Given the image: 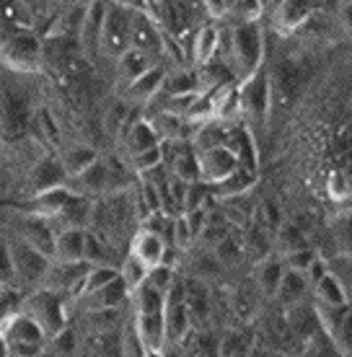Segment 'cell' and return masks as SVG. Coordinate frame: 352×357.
I'll use <instances>...</instances> for the list:
<instances>
[{"mask_svg": "<svg viewBox=\"0 0 352 357\" xmlns=\"http://www.w3.org/2000/svg\"><path fill=\"white\" fill-rule=\"evenodd\" d=\"M0 65L16 75H34L45 68V39L31 29L0 26Z\"/></svg>", "mask_w": 352, "mask_h": 357, "instance_id": "6da1fadb", "label": "cell"}, {"mask_svg": "<svg viewBox=\"0 0 352 357\" xmlns=\"http://www.w3.org/2000/svg\"><path fill=\"white\" fill-rule=\"evenodd\" d=\"M236 81H244L264 65V31L259 21L234 24L228 31V57Z\"/></svg>", "mask_w": 352, "mask_h": 357, "instance_id": "7a4b0ae2", "label": "cell"}, {"mask_svg": "<svg viewBox=\"0 0 352 357\" xmlns=\"http://www.w3.org/2000/svg\"><path fill=\"white\" fill-rule=\"evenodd\" d=\"M272 98H275V89H272V75L267 70V65H262L259 70L252 73L244 81H238L236 107H238V116L244 119L246 127L264 125L270 119Z\"/></svg>", "mask_w": 352, "mask_h": 357, "instance_id": "3957f363", "label": "cell"}, {"mask_svg": "<svg viewBox=\"0 0 352 357\" xmlns=\"http://www.w3.org/2000/svg\"><path fill=\"white\" fill-rule=\"evenodd\" d=\"M70 303H72L70 298L52 293L47 287H39V290L26 293V298H24V311L47 331V337H54L57 331L70 326Z\"/></svg>", "mask_w": 352, "mask_h": 357, "instance_id": "277c9868", "label": "cell"}, {"mask_svg": "<svg viewBox=\"0 0 352 357\" xmlns=\"http://www.w3.org/2000/svg\"><path fill=\"white\" fill-rule=\"evenodd\" d=\"M0 334L6 337V342H8L10 357L42 355V352L47 349V342H49L47 331L42 329L24 308H21L16 316H10L8 321L0 326Z\"/></svg>", "mask_w": 352, "mask_h": 357, "instance_id": "5b68a950", "label": "cell"}, {"mask_svg": "<svg viewBox=\"0 0 352 357\" xmlns=\"http://www.w3.org/2000/svg\"><path fill=\"white\" fill-rule=\"evenodd\" d=\"M8 249L10 259H13V272H16V287H21L24 293L39 290L45 285V277L49 272L52 259L45 257L42 251H36L34 246L24 243L16 236H8Z\"/></svg>", "mask_w": 352, "mask_h": 357, "instance_id": "8992f818", "label": "cell"}, {"mask_svg": "<svg viewBox=\"0 0 352 357\" xmlns=\"http://www.w3.org/2000/svg\"><path fill=\"white\" fill-rule=\"evenodd\" d=\"M130 18L132 10L127 3H107L104 24L99 36V54L117 63L119 57L130 50Z\"/></svg>", "mask_w": 352, "mask_h": 357, "instance_id": "52a82bcc", "label": "cell"}, {"mask_svg": "<svg viewBox=\"0 0 352 357\" xmlns=\"http://www.w3.org/2000/svg\"><path fill=\"white\" fill-rule=\"evenodd\" d=\"M163 347H181V342L187 340L194 326H192V316L181 293V285L176 280V285L166 293V303H163Z\"/></svg>", "mask_w": 352, "mask_h": 357, "instance_id": "ba28073f", "label": "cell"}, {"mask_svg": "<svg viewBox=\"0 0 352 357\" xmlns=\"http://www.w3.org/2000/svg\"><path fill=\"white\" fill-rule=\"evenodd\" d=\"M132 10L130 18V50L143 52L145 57H151L153 63L161 65V47H163V34L158 31L151 18L145 16L143 3H127Z\"/></svg>", "mask_w": 352, "mask_h": 357, "instance_id": "9c48e42d", "label": "cell"}, {"mask_svg": "<svg viewBox=\"0 0 352 357\" xmlns=\"http://www.w3.org/2000/svg\"><path fill=\"white\" fill-rule=\"evenodd\" d=\"M197 166L199 181L213 189L220 187L223 181H228L238 171V158L228 145H217V148H208V151L197 153Z\"/></svg>", "mask_w": 352, "mask_h": 357, "instance_id": "30bf717a", "label": "cell"}, {"mask_svg": "<svg viewBox=\"0 0 352 357\" xmlns=\"http://www.w3.org/2000/svg\"><path fill=\"white\" fill-rule=\"evenodd\" d=\"M91 264L86 261H52L49 264V272L45 277V285L47 290H52V293H60L65 298H70L75 301L78 298V290L83 285V277L89 272Z\"/></svg>", "mask_w": 352, "mask_h": 357, "instance_id": "8fae6325", "label": "cell"}, {"mask_svg": "<svg viewBox=\"0 0 352 357\" xmlns=\"http://www.w3.org/2000/svg\"><path fill=\"white\" fill-rule=\"evenodd\" d=\"M65 171L60 166V158L57 153H45L42 158H36L31 163V169L26 174V197L31 195H42V192H49V189L65 187Z\"/></svg>", "mask_w": 352, "mask_h": 357, "instance_id": "7c38bea8", "label": "cell"}, {"mask_svg": "<svg viewBox=\"0 0 352 357\" xmlns=\"http://www.w3.org/2000/svg\"><path fill=\"white\" fill-rule=\"evenodd\" d=\"M65 187L70 189L75 197H83V199H101V197L112 195V184H109V169L104 155H99V161L91 163L89 169L81 171L78 176H72L65 181Z\"/></svg>", "mask_w": 352, "mask_h": 357, "instance_id": "4fadbf2b", "label": "cell"}, {"mask_svg": "<svg viewBox=\"0 0 352 357\" xmlns=\"http://www.w3.org/2000/svg\"><path fill=\"white\" fill-rule=\"evenodd\" d=\"M161 140H158V135H155L153 125H151V119L148 116H135V119H130L125 127V132L119 137V155L130 161V158H135L140 153L145 151H153L158 148Z\"/></svg>", "mask_w": 352, "mask_h": 357, "instance_id": "5bb4252c", "label": "cell"}, {"mask_svg": "<svg viewBox=\"0 0 352 357\" xmlns=\"http://www.w3.org/2000/svg\"><path fill=\"white\" fill-rule=\"evenodd\" d=\"M13 236L21 238L24 243L34 246L36 251H42L45 257L52 259V246H54V228L49 220L36 218V215L21 213L13 223Z\"/></svg>", "mask_w": 352, "mask_h": 357, "instance_id": "9a60e30c", "label": "cell"}, {"mask_svg": "<svg viewBox=\"0 0 352 357\" xmlns=\"http://www.w3.org/2000/svg\"><path fill=\"white\" fill-rule=\"evenodd\" d=\"M220 45H223V29L213 24V21H205L202 26L194 29V34L190 39V68H202L208 65L210 60H215L220 54Z\"/></svg>", "mask_w": 352, "mask_h": 357, "instance_id": "2e32d148", "label": "cell"}, {"mask_svg": "<svg viewBox=\"0 0 352 357\" xmlns=\"http://www.w3.org/2000/svg\"><path fill=\"white\" fill-rule=\"evenodd\" d=\"M127 251H130L132 257H137L148 269H153V267H158V264H166V261H169V251L171 249H169V243L163 241L158 233L140 225V228L132 233L130 249Z\"/></svg>", "mask_w": 352, "mask_h": 357, "instance_id": "e0dca14e", "label": "cell"}, {"mask_svg": "<svg viewBox=\"0 0 352 357\" xmlns=\"http://www.w3.org/2000/svg\"><path fill=\"white\" fill-rule=\"evenodd\" d=\"M104 13H107V3H86L81 29H78V50H81L86 60L99 54V36L101 24H104Z\"/></svg>", "mask_w": 352, "mask_h": 357, "instance_id": "ac0fdd59", "label": "cell"}, {"mask_svg": "<svg viewBox=\"0 0 352 357\" xmlns=\"http://www.w3.org/2000/svg\"><path fill=\"white\" fill-rule=\"evenodd\" d=\"M72 192L68 187H57L49 189V192H42V195H31L21 202V213L36 215V218H45L52 223L57 215L63 213V207L70 202Z\"/></svg>", "mask_w": 352, "mask_h": 357, "instance_id": "d6986e66", "label": "cell"}, {"mask_svg": "<svg viewBox=\"0 0 352 357\" xmlns=\"http://www.w3.org/2000/svg\"><path fill=\"white\" fill-rule=\"evenodd\" d=\"M75 303L81 305L83 311H122V308L130 305V293H127V287L122 285V280L117 277L107 287L86 295V298L75 301Z\"/></svg>", "mask_w": 352, "mask_h": 357, "instance_id": "ffe728a7", "label": "cell"}, {"mask_svg": "<svg viewBox=\"0 0 352 357\" xmlns=\"http://www.w3.org/2000/svg\"><path fill=\"white\" fill-rule=\"evenodd\" d=\"M163 78H166V68H163V65H153L145 75H140L137 81L125 86L122 101H125V104H151V101L161 93Z\"/></svg>", "mask_w": 352, "mask_h": 357, "instance_id": "44dd1931", "label": "cell"}, {"mask_svg": "<svg viewBox=\"0 0 352 357\" xmlns=\"http://www.w3.org/2000/svg\"><path fill=\"white\" fill-rule=\"evenodd\" d=\"M311 13H314L311 3H303V0H282V3H275V8H272V24H275V29L280 34H293L300 26H306Z\"/></svg>", "mask_w": 352, "mask_h": 357, "instance_id": "7402d4cb", "label": "cell"}, {"mask_svg": "<svg viewBox=\"0 0 352 357\" xmlns=\"http://www.w3.org/2000/svg\"><path fill=\"white\" fill-rule=\"evenodd\" d=\"M54 153H57V158H60L65 178L78 176L81 171L89 169L91 163L99 161V151L89 143H65V145H60V151H54Z\"/></svg>", "mask_w": 352, "mask_h": 357, "instance_id": "603a6c76", "label": "cell"}, {"mask_svg": "<svg viewBox=\"0 0 352 357\" xmlns=\"http://www.w3.org/2000/svg\"><path fill=\"white\" fill-rule=\"evenodd\" d=\"M86 228H60L54 231L52 261H83Z\"/></svg>", "mask_w": 352, "mask_h": 357, "instance_id": "cb8c5ba5", "label": "cell"}, {"mask_svg": "<svg viewBox=\"0 0 352 357\" xmlns=\"http://www.w3.org/2000/svg\"><path fill=\"white\" fill-rule=\"evenodd\" d=\"M311 295H314V305H321V308H342L350 301L347 285L332 272H326L324 277H319L311 285Z\"/></svg>", "mask_w": 352, "mask_h": 357, "instance_id": "d4e9b609", "label": "cell"}, {"mask_svg": "<svg viewBox=\"0 0 352 357\" xmlns=\"http://www.w3.org/2000/svg\"><path fill=\"white\" fill-rule=\"evenodd\" d=\"M308 290H311V285H308L306 275H300V272H290V269H285L280 277V282H277V290H275V301H277V305L280 308H293V305H298L306 301Z\"/></svg>", "mask_w": 352, "mask_h": 357, "instance_id": "484cf974", "label": "cell"}, {"mask_svg": "<svg viewBox=\"0 0 352 357\" xmlns=\"http://www.w3.org/2000/svg\"><path fill=\"white\" fill-rule=\"evenodd\" d=\"M282 272H285V264H282L280 254H267L264 259H259L254 264V282H257V287H259V293H262L264 298H272V295H275Z\"/></svg>", "mask_w": 352, "mask_h": 357, "instance_id": "4316f807", "label": "cell"}, {"mask_svg": "<svg viewBox=\"0 0 352 357\" xmlns=\"http://www.w3.org/2000/svg\"><path fill=\"white\" fill-rule=\"evenodd\" d=\"M114 65H117V68H114V73H117L119 89H125V86H130L132 81H137L140 75H145V73L151 70L153 65H158V63H153L151 57H145L143 52L127 50V52L122 54V57H119Z\"/></svg>", "mask_w": 352, "mask_h": 357, "instance_id": "83f0119b", "label": "cell"}, {"mask_svg": "<svg viewBox=\"0 0 352 357\" xmlns=\"http://www.w3.org/2000/svg\"><path fill=\"white\" fill-rule=\"evenodd\" d=\"M163 303H166V295L153 290L151 285L137 287L130 295V311L135 316H163Z\"/></svg>", "mask_w": 352, "mask_h": 357, "instance_id": "f1b7e54d", "label": "cell"}, {"mask_svg": "<svg viewBox=\"0 0 352 357\" xmlns=\"http://www.w3.org/2000/svg\"><path fill=\"white\" fill-rule=\"evenodd\" d=\"M163 96H184V93H199L197 89V70L181 68V70H166L163 78Z\"/></svg>", "mask_w": 352, "mask_h": 357, "instance_id": "f546056e", "label": "cell"}, {"mask_svg": "<svg viewBox=\"0 0 352 357\" xmlns=\"http://www.w3.org/2000/svg\"><path fill=\"white\" fill-rule=\"evenodd\" d=\"M213 251V257L217 259L220 267H236V264H241L246 259V249H244V238H238L234 236V231L223 236L215 246H210Z\"/></svg>", "mask_w": 352, "mask_h": 357, "instance_id": "4dcf8cb0", "label": "cell"}, {"mask_svg": "<svg viewBox=\"0 0 352 357\" xmlns=\"http://www.w3.org/2000/svg\"><path fill=\"white\" fill-rule=\"evenodd\" d=\"M45 352L49 357H81V334L70 324L63 331H57L54 337H49Z\"/></svg>", "mask_w": 352, "mask_h": 357, "instance_id": "1f68e13d", "label": "cell"}, {"mask_svg": "<svg viewBox=\"0 0 352 357\" xmlns=\"http://www.w3.org/2000/svg\"><path fill=\"white\" fill-rule=\"evenodd\" d=\"M117 272H119V280H122V285L127 287V293L132 295L137 287L145 285V280H148V272H151V269L145 267V264L137 259V257H132V254L127 251L125 257L119 259Z\"/></svg>", "mask_w": 352, "mask_h": 357, "instance_id": "d6a6232c", "label": "cell"}, {"mask_svg": "<svg viewBox=\"0 0 352 357\" xmlns=\"http://www.w3.org/2000/svg\"><path fill=\"white\" fill-rule=\"evenodd\" d=\"M117 277H119V272L114 264H91L86 277H83V285H81V290H78V298H75V301H81L86 295L96 293L101 287H107L109 282H114ZM75 301H72V303H75Z\"/></svg>", "mask_w": 352, "mask_h": 357, "instance_id": "836d02e7", "label": "cell"}, {"mask_svg": "<svg viewBox=\"0 0 352 357\" xmlns=\"http://www.w3.org/2000/svg\"><path fill=\"white\" fill-rule=\"evenodd\" d=\"M104 132L112 137V140H117L122 137L125 132L127 122H130V104H125L122 98H114V101H109L107 109H104Z\"/></svg>", "mask_w": 352, "mask_h": 357, "instance_id": "e575fe53", "label": "cell"}, {"mask_svg": "<svg viewBox=\"0 0 352 357\" xmlns=\"http://www.w3.org/2000/svg\"><path fill=\"white\" fill-rule=\"evenodd\" d=\"M254 342L252 337H246L244 331L231 329L220 337V349H217V357H249Z\"/></svg>", "mask_w": 352, "mask_h": 357, "instance_id": "d590c367", "label": "cell"}, {"mask_svg": "<svg viewBox=\"0 0 352 357\" xmlns=\"http://www.w3.org/2000/svg\"><path fill=\"white\" fill-rule=\"evenodd\" d=\"M143 355H145V344L135 329L132 313H130L125 319V324H122V329H119V357H143Z\"/></svg>", "mask_w": 352, "mask_h": 357, "instance_id": "8d00e7d4", "label": "cell"}, {"mask_svg": "<svg viewBox=\"0 0 352 357\" xmlns=\"http://www.w3.org/2000/svg\"><path fill=\"white\" fill-rule=\"evenodd\" d=\"M24 298H26V293L21 287H0V326L24 308Z\"/></svg>", "mask_w": 352, "mask_h": 357, "instance_id": "74e56055", "label": "cell"}, {"mask_svg": "<svg viewBox=\"0 0 352 357\" xmlns=\"http://www.w3.org/2000/svg\"><path fill=\"white\" fill-rule=\"evenodd\" d=\"M194 243H197V238H194V233H192L187 218H184V215H174V220H171V249L187 254Z\"/></svg>", "mask_w": 352, "mask_h": 357, "instance_id": "f35d334b", "label": "cell"}, {"mask_svg": "<svg viewBox=\"0 0 352 357\" xmlns=\"http://www.w3.org/2000/svg\"><path fill=\"white\" fill-rule=\"evenodd\" d=\"M277 246H280V254H288V251H298V249H306V233L300 231L298 225L293 223H280L277 228Z\"/></svg>", "mask_w": 352, "mask_h": 357, "instance_id": "ab89813d", "label": "cell"}, {"mask_svg": "<svg viewBox=\"0 0 352 357\" xmlns=\"http://www.w3.org/2000/svg\"><path fill=\"white\" fill-rule=\"evenodd\" d=\"M127 166H130V171H132L135 176H145V174H151V171L161 169L163 166V148L158 145V148H153V151L140 153V155H135V158H130Z\"/></svg>", "mask_w": 352, "mask_h": 357, "instance_id": "60d3db41", "label": "cell"}, {"mask_svg": "<svg viewBox=\"0 0 352 357\" xmlns=\"http://www.w3.org/2000/svg\"><path fill=\"white\" fill-rule=\"evenodd\" d=\"M176 269L171 267V264H158V267H153L151 272H148V280H145V285H151L153 290H158V293H169L174 285H176Z\"/></svg>", "mask_w": 352, "mask_h": 357, "instance_id": "b9f144b4", "label": "cell"}, {"mask_svg": "<svg viewBox=\"0 0 352 357\" xmlns=\"http://www.w3.org/2000/svg\"><path fill=\"white\" fill-rule=\"evenodd\" d=\"M326 195L332 202H347L350 199V176L347 171H332L326 176Z\"/></svg>", "mask_w": 352, "mask_h": 357, "instance_id": "7bdbcfd3", "label": "cell"}, {"mask_svg": "<svg viewBox=\"0 0 352 357\" xmlns=\"http://www.w3.org/2000/svg\"><path fill=\"white\" fill-rule=\"evenodd\" d=\"M282 257V264H285V269H290V272H300V275H306V269L311 267V261L316 259L319 254L314 249H298V251H288V254H280Z\"/></svg>", "mask_w": 352, "mask_h": 357, "instance_id": "ee69618b", "label": "cell"}, {"mask_svg": "<svg viewBox=\"0 0 352 357\" xmlns=\"http://www.w3.org/2000/svg\"><path fill=\"white\" fill-rule=\"evenodd\" d=\"M13 285H16V272H13L8 238H0V287H13Z\"/></svg>", "mask_w": 352, "mask_h": 357, "instance_id": "f6af8a7d", "label": "cell"}, {"mask_svg": "<svg viewBox=\"0 0 352 357\" xmlns=\"http://www.w3.org/2000/svg\"><path fill=\"white\" fill-rule=\"evenodd\" d=\"M326 272H329V261L321 259V257H316V259L311 261V267L306 269V280H308V285H314L319 277H324Z\"/></svg>", "mask_w": 352, "mask_h": 357, "instance_id": "bcb514c9", "label": "cell"}, {"mask_svg": "<svg viewBox=\"0 0 352 357\" xmlns=\"http://www.w3.org/2000/svg\"><path fill=\"white\" fill-rule=\"evenodd\" d=\"M143 357H166V349L163 347H145Z\"/></svg>", "mask_w": 352, "mask_h": 357, "instance_id": "7dc6e473", "label": "cell"}, {"mask_svg": "<svg viewBox=\"0 0 352 357\" xmlns=\"http://www.w3.org/2000/svg\"><path fill=\"white\" fill-rule=\"evenodd\" d=\"M0 357H10L8 342H6V337H3V334H0Z\"/></svg>", "mask_w": 352, "mask_h": 357, "instance_id": "c3c4849f", "label": "cell"}, {"mask_svg": "<svg viewBox=\"0 0 352 357\" xmlns=\"http://www.w3.org/2000/svg\"><path fill=\"white\" fill-rule=\"evenodd\" d=\"M270 357H293V355H288V352H270Z\"/></svg>", "mask_w": 352, "mask_h": 357, "instance_id": "681fc988", "label": "cell"}, {"mask_svg": "<svg viewBox=\"0 0 352 357\" xmlns=\"http://www.w3.org/2000/svg\"><path fill=\"white\" fill-rule=\"evenodd\" d=\"M36 357H49V355H47V352H42V355H36Z\"/></svg>", "mask_w": 352, "mask_h": 357, "instance_id": "f907efd6", "label": "cell"}, {"mask_svg": "<svg viewBox=\"0 0 352 357\" xmlns=\"http://www.w3.org/2000/svg\"><path fill=\"white\" fill-rule=\"evenodd\" d=\"M181 357H184V355H181Z\"/></svg>", "mask_w": 352, "mask_h": 357, "instance_id": "816d5d0a", "label": "cell"}]
</instances>
